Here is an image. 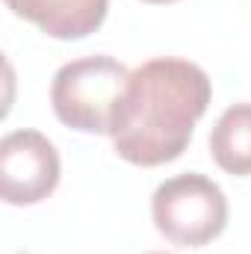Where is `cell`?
<instances>
[{
  "instance_id": "obj_1",
  "label": "cell",
  "mask_w": 251,
  "mask_h": 254,
  "mask_svg": "<svg viewBox=\"0 0 251 254\" xmlns=\"http://www.w3.org/2000/svg\"><path fill=\"white\" fill-rule=\"evenodd\" d=\"M213 98L201 65L160 57L130 71L125 101L113 125V148L133 166H163L187 151L192 130Z\"/></svg>"
},
{
  "instance_id": "obj_2",
  "label": "cell",
  "mask_w": 251,
  "mask_h": 254,
  "mask_svg": "<svg viewBox=\"0 0 251 254\" xmlns=\"http://www.w3.org/2000/svg\"><path fill=\"white\" fill-rule=\"evenodd\" d=\"M130 71L113 57L71 60L54 74L51 104L63 125L80 133L113 136L119 107L125 101Z\"/></svg>"
},
{
  "instance_id": "obj_3",
  "label": "cell",
  "mask_w": 251,
  "mask_h": 254,
  "mask_svg": "<svg viewBox=\"0 0 251 254\" xmlns=\"http://www.w3.org/2000/svg\"><path fill=\"white\" fill-rule=\"evenodd\" d=\"M151 216L157 231L184 249L213 243L228 225V198L210 178L187 172L160 184L151 198Z\"/></svg>"
},
{
  "instance_id": "obj_4",
  "label": "cell",
  "mask_w": 251,
  "mask_h": 254,
  "mask_svg": "<svg viewBox=\"0 0 251 254\" xmlns=\"http://www.w3.org/2000/svg\"><path fill=\"white\" fill-rule=\"evenodd\" d=\"M60 154L39 130H12L0 142V195L6 204H39L60 184Z\"/></svg>"
},
{
  "instance_id": "obj_5",
  "label": "cell",
  "mask_w": 251,
  "mask_h": 254,
  "mask_svg": "<svg viewBox=\"0 0 251 254\" xmlns=\"http://www.w3.org/2000/svg\"><path fill=\"white\" fill-rule=\"evenodd\" d=\"M6 6L45 36L71 42L92 36L104 24L110 0H6Z\"/></svg>"
},
{
  "instance_id": "obj_6",
  "label": "cell",
  "mask_w": 251,
  "mask_h": 254,
  "mask_svg": "<svg viewBox=\"0 0 251 254\" xmlns=\"http://www.w3.org/2000/svg\"><path fill=\"white\" fill-rule=\"evenodd\" d=\"M210 157L228 175H251V104L228 107L210 130Z\"/></svg>"
},
{
  "instance_id": "obj_7",
  "label": "cell",
  "mask_w": 251,
  "mask_h": 254,
  "mask_svg": "<svg viewBox=\"0 0 251 254\" xmlns=\"http://www.w3.org/2000/svg\"><path fill=\"white\" fill-rule=\"evenodd\" d=\"M145 3H175V0H145Z\"/></svg>"
},
{
  "instance_id": "obj_8",
  "label": "cell",
  "mask_w": 251,
  "mask_h": 254,
  "mask_svg": "<svg viewBox=\"0 0 251 254\" xmlns=\"http://www.w3.org/2000/svg\"><path fill=\"white\" fill-rule=\"evenodd\" d=\"M154 254H163V252H154Z\"/></svg>"
}]
</instances>
